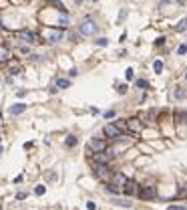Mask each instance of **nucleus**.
Instances as JSON below:
<instances>
[{
	"label": "nucleus",
	"mask_w": 187,
	"mask_h": 210,
	"mask_svg": "<svg viewBox=\"0 0 187 210\" xmlns=\"http://www.w3.org/2000/svg\"><path fill=\"white\" fill-rule=\"evenodd\" d=\"M0 119H2V113H0Z\"/></svg>",
	"instance_id": "58836bf2"
},
{
	"label": "nucleus",
	"mask_w": 187,
	"mask_h": 210,
	"mask_svg": "<svg viewBox=\"0 0 187 210\" xmlns=\"http://www.w3.org/2000/svg\"><path fill=\"white\" fill-rule=\"evenodd\" d=\"M95 176L99 178V180H103V182H107V180H111L113 178V172H111L107 166H95Z\"/></svg>",
	"instance_id": "7ed1b4c3"
},
{
	"label": "nucleus",
	"mask_w": 187,
	"mask_h": 210,
	"mask_svg": "<svg viewBox=\"0 0 187 210\" xmlns=\"http://www.w3.org/2000/svg\"><path fill=\"white\" fill-rule=\"evenodd\" d=\"M117 93L125 95V93H127V85H119V87H117Z\"/></svg>",
	"instance_id": "b1692460"
},
{
	"label": "nucleus",
	"mask_w": 187,
	"mask_h": 210,
	"mask_svg": "<svg viewBox=\"0 0 187 210\" xmlns=\"http://www.w3.org/2000/svg\"><path fill=\"white\" fill-rule=\"evenodd\" d=\"M185 81H187V73H185Z\"/></svg>",
	"instance_id": "e433bc0d"
},
{
	"label": "nucleus",
	"mask_w": 187,
	"mask_h": 210,
	"mask_svg": "<svg viewBox=\"0 0 187 210\" xmlns=\"http://www.w3.org/2000/svg\"><path fill=\"white\" fill-rule=\"evenodd\" d=\"M173 97H175L177 101H179V99H183V97H185V91H183L181 87H175V91H173Z\"/></svg>",
	"instance_id": "dca6fc26"
},
{
	"label": "nucleus",
	"mask_w": 187,
	"mask_h": 210,
	"mask_svg": "<svg viewBox=\"0 0 187 210\" xmlns=\"http://www.w3.org/2000/svg\"><path fill=\"white\" fill-rule=\"evenodd\" d=\"M111 158H113V154H109V152H99V154H95V162L101 164V166H107V162H111Z\"/></svg>",
	"instance_id": "0eeeda50"
},
{
	"label": "nucleus",
	"mask_w": 187,
	"mask_h": 210,
	"mask_svg": "<svg viewBox=\"0 0 187 210\" xmlns=\"http://www.w3.org/2000/svg\"><path fill=\"white\" fill-rule=\"evenodd\" d=\"M68 85H70V81H68V79H56V83H55L56 89H66Z\"/></svg>",
	"instance_id": "4468645a"
},
{
	"label": "nucleus",
	"mask_w": 187,
	"mask_h": 210,
	"mask_svg": "<svg viewBox=\"0 0 187 210\" xmlns=\"http://www.w3.org/2000/svg\"><path fill=\"white\" fill-rule=\"evenodd\" d=\"M44 192H46V188H44V186H36V188H34V194H36V196H42Z\"/></svg>",
	"instance_id": "aec40b11"
},
{
	"label": "nucleus",
	"mask_w": 187,
	"mask_h": 210,
	"mask_svg": "<svg viewBox=\"0 0 187 210\" xmlns=\"http://www.w3.org/2000/svg\"><path fill=\"white\" fill-rule=\"evenodd\" d=\"M78 33H81L83 36H93L95 33H97V24H95V20L85 18L83 22L78 24Z\"/></svg>",
	"instance_id": "f257e3e1"
},
{
	"label": "nucleus",
	"mask_w": 187,
	"mask_h": 210,
	"mask_svg": "<svg viewBox=\"0 0 187 210\" xmlns=\"http://www.w3.org/2000/svg\"><path fill=\"white\" fill-rule=\"evenodd\" d=\"M147 85H149V83L145 81V79H139V81H137V87H141V89H145Z\"/></svg>",
	"instance_id": "bb28decb"
},
{
	"label": "nucleus",
	"mask_w": 187,
	"mask_h": 210,
	"mask_svg": "<svg viewBox=\"0 0 187 210\" xmlns=\"http://www.w3.org/2000/svg\"><path fill=\"white\" fill-rule=\"evenodd\" d=\"M16 198H18V200H24V198H26V194H24V192H18V194H16Z\"/></svg>",
	"instance_id": "2f4dec72"
},
{
	"label": "nucleus",
	"mask_w": 187,
	"mask_h": 210,
	"mask_svg": "<svg viewBox=\"0 0 187 210\" xmlns=\"http://www.w3.org/2000/svg\"><path fill=\"white\" fill-rule=\"evenodd\" d=\"M123 192H125L127 196H133V194H137L139 190H137V184H135V182H131V180H127V184L123 186Z\"/></svg>",
	"instance_id": "1a4fd4ad"
},
{
	"label": "nucleus",
	"mask_w": 187,
	"mask_h": 210,
	"mask_svg": "<svg viewBox=\"0 0 187 210\" xmlns=\"http://www.w3.org/2000/svg\"><path fill=\"white\" fill-rule=\"evenodd\" d=\"M103 133L107 135V138H111V140H121V129L117 127V125H105V129H103Z\"/></svg>",
	"instance_id": "20e7f679"
},
{
	"label": "nucleus",
	"mask_w": 187,
	"mask_h": 210,
	"mask_svg": "<svg viewBox=\"0 0 187 210\" xmlns=\"http://www.w3.org/2000/svg\"><path fill=\"white\" fill-rule=\"evenodd\" d=\"M113 202H115V204H117V206H123V208H131V202H129V200H113Z\"/></svg>",
	"instance_id": "a211bd4d"
},
{
	"label": "nucleus",
	"mask_w": 187,
	"mask_h": 210,
	"mask_svg": "<svg viewBox=\"0 0 187 210\" xmlns=\"http://www.w3.org/2000/svg\"><path fill=\"white\" fill-rule=\"evenodd\" d=\"M127 125H129L131 131H141V129H143V123H141L139 119H129V121H127Z\"/></svg>",
	"instance_id": "9b49d317"
},
{
	"label": "nucleus",
	"mask_w": 187,
	"mask_h": 210,
	"mask_svg": "<svg viewBox=\"0 0 187 210\" xmlns=\"http://www.w3.org/2000/svg\"><path fill=\"white\" fill-rule=\"evenodd\" d=\"M187 53V45H179V49H177V55H185Z\"/></svg>",
	"instance_id": "5701e85b"
},
{
	"label": "nucleus",
	"mask_w": 187,
	"mask_h": 210,
	"mask_svg": "<svg viewBox=\"0 0 187 210\" xmlns=\"http://www.w3.org/2000/svg\"><path fill=\"white\" fill-rule=\"evenodd\" d=\"M87 210H97V206H95V202H87Z\"/></svg>",
	"instance_id": "c756f323"
},
{
	"label": "nucleus",
	"mask_w": 187,
	"mask_h": 210,
	"mask_svg": "<svg viewBox=\"0 0 187 210\" xmlns=\"http://www.w3.org/2000/svg\"><path fill=\"white\" fill-rule=\"evenodd\" d=\"M133 77H135V73H133V69H127V71H125V79H127V81H131Z\"/></svg>",
	"instance_id": "4be33fe9"
},
{
	"label": "nucleus",
	"mask_w": 187,
	"mask_h": 210,
	"mask_svg": "<svg viewBox=\"0 0 187 210\" xmlns=\"http://www.w3.org/2000/svg\"><path fill=\"white\" fill-rule=\"evenodd\" d=\"M179 196H187V188H181V190H179Z\"/></svg>",
	"instance_id": "72a5a7b5"
},
{
	"label": "nucleus",
	"mask_w": 187,
	"mask_h": 210,
	"mask_svg": "<svg viewBox=\"0 0 187 210\" xmlns=\"http://www.w3.org/2000/svg\"><path fill=\"white\" fill-rule=\"evenodd\" d=\"M88 148L95 150V154H99V152H105L107 143H105L103 140H91V141H88Z\"/></svg>",
	"instance_id": "6e6552de"
},
{
	"label": "nucleus",
	"mask_w": 187,
	"mask_h": 210,
	"mask_svg": "<svg viewBox=\"0 0 187 210\" xmlns=\"http://www.w3.org/2000/svg\"><path fill=\"white\" fill-rule=\"evenodd\" d=\"M63 36H65V33H63V30H56V28H46L42 33V38L48 45H55L58 41H63Z\"/></svg>",
	"instance_id": "f03ea898"
},
{
	"label": "nucleus",
	"mask_w": 187,
	"mask_h": 210,
	"mask_svg": "<svg viewBox=\"0 0 187 210\" xmlns=\"http://www.w3.org/2000/svg\"><path fill=\"white\" fill-rule=\"evenodd\" d=\"M137 194H139V196H141L143 200H151V198H155L157 190H155V186H145V188H141Z\"/></svg>",
	"instance_id": "423d86ee"
},
{
	"label": "nucleus",
	"mask_w": 187,
	"mask_h": 210,
	"mask_svg": "<svg viewBox=\"0 0 187 210\" xmlns=\"http://www.w3.org/2000/svg\"><path fill=\"white\" fill-rule=\"evenodd\" d=\"M20 65H12V67H10V73H12V75H20Z\"/></svg>",
	"instance_id": "412c9836"
},
{
	"label": "nucleus",
	"mask_w": 187,
	"mask_h": 210,
	"mask_svg": "<svg viewBox=\"0 0 187 210\" xmlns=\"http://www.w3.org/2000/svg\"><path fill=\"white\" fill-rule=\"evenodd\" d=\"M111 180H113L117 186H125V184H127V178H125L123 174H113V178H111Z\"/></svg>",
	"instance_id": "f8f14e48"
},
{
	"label": "nucleus",
	"mask_w": 187,
	"mask_h": 210,
	"mask_svg": "<svg viewBox=\"0 0 187 210\" xmlns=\"http://www.w3.org/2000/svg\"><path fill=\"white\" fill-rule=\"evenodd\" d=\"M16 38H20L24 43H36V41H38V36L34 35V33H30V30H20V33H16Z\"/></svg>",
	"instance_id": "39448f33"
},
{
	"label": "nucleus",
	"mask_w": 187,
	"mask_h": 210,
	"mask_svg": "<svg viewBox=\"0 0 187 210\" xmlns=\"http://www.w3.org/2000/svg\"><path fill=\"white\" fill-rule=\"evenodd\" d=\"M97 45H99V47H107L109 41H107V38H97Z\"/></svg>",
	"instance_id": "a878e982"
},
{
	"label": "nucleus",
	"mask_w": 187,
	"mask_h": 210,
	"mask_svg": "<svg viewBox=\"0 0 187 210\" xmlns=\"http://www.w3.org/2000/svg\"><path fill=\"white\" fill-rule=\"evenodd\" d=\"M153 69H155V73H161V71H163V63H161V61H155Z\"/></svg>",
	"instance_id": "6ab92c4d"
},
{
	"label": "nucleus",
	"mask_w": 187,
	"mask_h": 210,
	"mask_svg": "<svg viewBox=\"0 0 187 210\" xmlns=\"http://www.w3.org/2000/svg\"><path fill=\"white\" fill-rule=\"evenodd\" d=\"M65 146L66 148H75V146H77V138H75V135H68L66 141H65Z\"/></svg>",
	"instance_id": "f3484780"
},
{
	"label": "nucleus",
	"mask_w": 187,
	"mask_h": 210,
	"mask_svg": "<svg viewBox=\"0 0 187 210\" xmlns=\"http://www.w3.org/2000/svg\"><path fill=\"white\" fill-rule=\"evenodd\" d=\"M58 22L63 24V26H66V24H68V18H66V16H60V18H58Z\"/></svg>",
	"instance_id": "cd10ccee"
},
{
	"label": "nucleus",
	"mask_w": 187,
	"mask_h": 210,
	"mask_svg": "<svg viewBox=\"0 0 187 210\" xmlns=\"http://www.w3.org/2000/svg\"><path fill=\"white\" fill-rule=\"evenodd\" d=\"M91 2H97V0H91Z\"/></svg>",
	"instance_id": "4c0bfd02"
},
{
	"label": "nucleus",
	"mask_w": 187,
	"mask_h": 210,
	"mask_svg": "<svg viewBox=\"0 0 187 210\" xmlns=\"http://www.w3.org/2000/svg\"><path fill=\"white\" fill-rule=\"evenodd\" d=\"M0 154H2V146H0Z\"/></svg>",
	"instance_id": "c9c22d12"
},
{
	"label": "nucleus",
	"mask_w": 187,
	"mask_h": 210,
	"mask_svg": "<svg viewBox=\"0 0 187 210\" xmlns=\"http://www.w3.org/2000/svg\"><path fill=\"white\" fill-rule=\"evenodd\" d=\"M179 121H181V123H187V111H181V113H179Z\"/></svg>",
	"instance_id": "393cba45"
},
{
	"label": "nucleus",
	"mask_w": 187,
	"mask_h": 210,
	"mask_svg": "<svg viewBox=\"0 0 187 210\" xmlns=\"http://www.w3.org/2000/svg\"><path fill=\"white\" fill-rule=\"evenodd\" d=\"M107 192H109V194H117L119 190H117V188H113V186H107Z\"/></svg>",
	"instance_id": "c85d7f7f"
},
{
	"label": "nucleus",
	"mask_w": 187,
	"mask_h": 210,
	"mask_svg": "<svg viewBox=\"0 0 187 210\" xmlns=\"http://www.w3.org/2000/svg\"><path fill=\"white\" fill-rule=\"evenodd\" d=\"M24 111H26V105L24 103H16V105H12L10 109H8L10 115H20V113H24Z\"/></svg>",
	"instance_id": "9d476101"
},
{
	"label": "nucleus",
	"mask_w": 187,
	"mask_h": 210,
	"mask_svg": "<svg viewBox=\"0 0 187 210\" xmlns=\"http://www.w3.org/2000/svg\"><path fill=\"white\" fill-rule=\"evenodd\" d=\"M0 24H2V22H0Z\"/></svg>",
	"instance_id": "ea45409f"
},
{
	"label": "nucleus",
	"mask_w": 187,
	"mask_h": 210,
	"mask_svg": "<svg viewBox=\"0 0 187 210\" xmlns=\"http://www.w3.org/2000/svg\"><path fill=\"white\" fill-rule=\"evenodd\" d=\"M167 210H187V208H183V206H169Z\"/></svg>",
	"instance_id": "7c9ffc66"
},
{
	"label": "nucleus",
	"mask_w": 187,
	"mask_h": 210,
	"mask_svg": "<svg viewBox=\"0 0 187 210\" xmlns=\"http://www.w3.org/2000/svg\"><path fill=\"white\" fill-rule=\"evenodd\" d=\"M30 59H32L34 63H36V61H40V55H30Z\"/></svg>",
	"instance_id": "f704fd0d"
},
{
	"label": "nucleus",
	"mask_w": 187,
	"mask_h": 210,
	"mask_svg": "<svg viewBox=\"0 0 187 210\" xmlns=\"http://www.w3.org/2000/svg\"><path fill=\"white\" fill-rule=\"evenodd\" d=\"M175 30H177V33H185V30H187V18H181V20L177 22Z\"/></svg>",
	"instance_id": "ddd939ff"
},
{
	"label": "nucleus",
	"mask_w": 187,
	"mask_h": 210,
	"mask_svg": "<svg viewBox=\"0 0 187 210\" xmlns=\"http://www.w3.org/2000/svg\"><path fill=\"white\" fill-rule=\"evenodd\" d=\"M105 117H107V119H111V117H115V111H107V113H105Z\"/></svg>",
	"instance_id": "473e14b6"
},
{
	"label": "nucleus",
	"mask_w": 187,
	"mask_h": 210,
	"mask_svg": "<svg viewBox=\"0 0 187 210\" xmlns=\"http://www.w3.org/2000/svg\"><path fill=\"white\" fill-rule=\"evenodd\" d=\"M12 55H10V51L8 49H4V47H0V61H8Z\"/></svg>",
	"instance_id": "2eb2a0df"
}]
</instances>
